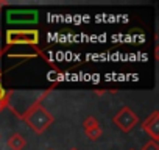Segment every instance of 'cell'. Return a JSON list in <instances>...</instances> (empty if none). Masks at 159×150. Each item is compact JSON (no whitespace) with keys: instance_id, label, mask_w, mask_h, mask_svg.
<instances>
[{"instance_id":"cell-1","label":"cell","mask_w":159,"mask_h":150,"mask_svg":"<svg viewBox=\"0 0 159 150\" xmlns=\"http://www.w3.org/2000/svg\"><path fill=\"white\" fill-rule=\"evenodd\" d=\"M20 117L30 127V130H33L36 134H42L55 122V117L52 116V113L47 108H44L41 102L33 103Z\"/></svg>"},{"instance_id":"cell-9","label":"cell","mask_w":159,"mask_h":150,"mask_svg":"<svg viewBox=\"0 0 159 150\" xmlns=\"http://www.w3.org/2000/svg\"><path fill=\"white\" fill-rule=\"evenodd\" d=\"M140 150H159V144L156 142V141H147L143 145H142V148Z\"/></svg>"},{"instance_id":"cell-3","label":"cell","mask_w":159,"mask_h":150,"mask_svg":"<svg viewBox=\"0 0 159 150\" xmlns=\"http://www.w3.org/2000/svg\"><path fill=\"white\" fill-rule=\"evenodd\" d=\"M38 42H39L38 30H8V33H7L8 45H16V44L36 45Z\"/></svg>"},{"instance_id":"cell-7","label":"cell","mask_w":159,"mask_h":150,"mask_svg":"<svg viewBox=\"0 0 159 150\" xmlns=\"http://www.w3.org/2000/svg\"><path fill=\"white\" fill-rule=\"evenodd\" d=\"M8 147L11 150H24L27 147V139L20 133H13L8 138Z\"/></svg>"},{"instance_id":"cell-10","label":"cell","mask_w":159,"mask_h":150,"mask_svg":"<svg viewBox=\"0 0 159 150\" xmlns=\"http://www.w3.org/2000/svg\"><path fill=\"white\" fill-rule=\"evenodd\" d=\"M0 53H2V38H0Z\"/></svg>"},{"instance_id":"cell-8","label":"cell","mask_w":159,"mask_h":150,"mask_svg":"<svg viewBox=\"0 0 159 150\" xmlns=\"http://www.w3.org/2000/svg\"><path fill=\"white\" fill-rule=\"evenodd\" d=\"M7 106H8V96L5 88L2 86V82H0V111H3Z\"/></svg>"},{"instance_id":"cell-11","label":"cell","mask_w":159,"mask_h":150,"mask_svg":"<svg viewBox=\"0 0 159 150\" xmlns=\"http://www.w3.org/2000/svg\"><path fill=\"white\" fill-rule=\"evenodd\" d=\"M70 150H78V148H75V147H72V148H70Z\"/></svg>"},{"instance_id":"cell-13","label":"cell","mask_w":159,"mask_h":150,"mask_svg":"<svg viewBox=\"0 0 159 150\" xmlns=\"http://www.w3.org/2000/svg\"><path fill=\"white\" fill-rule=\"evenodd\" d=\"M48 150H53V148H48Z\"/></svg>"},{"instance_id":"cell-12","label":"cell","mask_w":159,"mask_h":150,"mask_svg":"<svg viewBox=\"0 0 159 150\" xmlns=\"http://www.w3.org/2000/svg\"><path fill=\"white\" fill-rule=\"evenodd\" d=\"M0 139H2V133H0Z\"/></svg>"},{"instance_id":"cell-6","label":"cell","mask_w":159,"mask_h":150,"mask_svg":"<svg viewBox=\"0 0 159 150\" xmlns=\"http://www.w3.org/2000/svg\"><path fill=\"white\" fill-rule=\"evenodd\" d=\"M8 22L19 24V22H34L38 19L36 11H10L7 16Z\"/></svg>"},{"instance_id":"cell-5","label":"cell","mask_w":159,"mask_h":150,"mask_svg":"<svg viewBox=\"0 0 159 150\" xmlns=\"http://www.w3.org/2000/svg\"><path fill=\"white\" fill-rule=\"evenodd\" d=\"M83 130L86 133V136L91 141H97L103 136V130L100 127V122L94 117V116H88L83 122Z\"/></svg>"},{"instance_id":"cell-14","label":"cell","mask_w":159,"mask_h":150,"mask_svg":"<svg viewBox=\"0 0 159 150\" xmlns=\"http://www.w3.org/2000/svg\"><path fill=\"white\" fill-rule=\"evenodd\" d=\"M129 150H134V148H129Z\"/></svg>"},{"instance_id":"cell-4","label":"cell","mask_w":159,"mask_h":150,"mask_svg":"<svg viewBox=\"0 0 159 150\" xmlns=\"http://www.w3.org/2000/svg\"><path fill=\"white\" fill-rule=\"evenodd\" d=\"M142 130L150 134L151 141H156L159 139V113L157 111H153L143 122H142Z\"/></svg>"},{"instance_id":"cell-2","label":"cell","mask_w":159,"mask_h":150,"mask_svg":"<svg viewBox=\"0 0 159 150\" xmlns=\"http://www.w3.org/2000/svg\"><path fill=\"white\" fill-rule=\"evenodd\" d=\"M112 120H114V124L117 125V128H119L120 131H123V133H129V131L139 124L137 114H136L129 106H122V108L116 113V116L112 117Z\"/></svg>"}]
</instances>
